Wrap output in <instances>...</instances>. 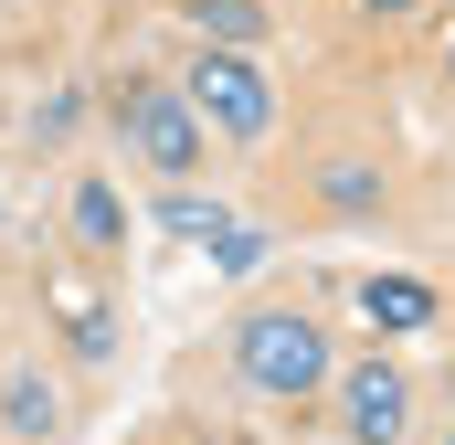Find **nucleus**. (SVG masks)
Wrapping results in <instances>:
<instances>
[{"instance_id": "8", "label": "nucleus", "mask_w": 455, "mask_h": 445, "mask_svg": "<svg viewBox=\"0 0 455 445\" xmlns=\"http://www.w3.org/2000/svg\"><path fill=\"white\" fill-rule=\"evenodd\" d=\"M64 213H75V244H85V255H116V244H127V202H116V181H75Z\"/></svg>"}, {"instance_id": "9", "label": "nucleus", "mask_w": 455, "mask_h": 445, "mask_svg": "<svg viewBox=\"0 0 455 445\" xmlns=\"http://www.w3.org/2000/svg\"><path fill=\"white\" fill-rule=\"evenodd\" d=\"M191 32L223 43V53H254L265 43V0H191Z\"/></svg>"}, {"instance_id": "3", "label": "nucleus", "mask_w": 455, "mask_h": 445, "mask_svg": "<svg viewBox=\"0 0 455 445\" xmlns=\"http://www.w3.org/2000/svg\"><path fill=\"white\" fill-rule=\"evenodd\" d=\"M180 96L202 127H223V138H265L275 127V85H265V64L254 53H223V43H202V64L180 75Z\"/></svg>"}, {"instance_id": "12", "label": "nucleus", "mask_w": 455, "mask_h": 445, "mask_svg": "<svg viewBox=\"0 0 455 445\" xmlns=\"http://www.w3.org/2000/svg\"><path fill=\"white\" fill-rule=\"evenodd\" d=\"M212 265H223V276H254V265H265V233H254V222H223V233H212Z\"/></svg>"}, {"instance_id": "5", "label": "nucleus", "mask_w": 455, "mask_h": 445, "mask_svg": "<svg viewBox=\"0 0 455 445\" xmlns=\"http://www.w3.org/2000/svg\"><path fill=\"white\" fill-rule=\"evenodd\" d=\"M53 319H64V339H75V360H116V308L96 297V276H85V265H64V276H53Z\"/></svg>"}, {"instance_id": "11", "label": "nucleus", "mask_w": 455, "mask_h": 445, "mask_svg": "<svg viewBox=\"0 0 455 445\" xmlns=\"http://www.w3.org/2000/svg\"><path fill=\"white\" fill-rule=\"evenodd\" d=\"M159 222H170V233H180V244H212V233H223V202H212V191H170V202H159Z\"/></svg>"}, {"instance_id": "2", "label": "nucleus", "mask_w": 455, "mask_h": 445, "mask_svg": "<svg viewBox=\"0 0 455 445\" xmlns=\"http://www.w3.org/2000/svg\"><path fill=\"white\" fill-rule=\"evenodd\" d=\"M116 138H127L159 181H191V170H202V117H191L180 85H159V75H127V85H116Z\"/></svg>"}, {"instance_id": "1", "label": "nucleus", "mask_w": 455, "mask_h": 445, "mask_svg": "<svg viewBox=\"0 0 455 445\" xmlns=\"http://www.w3.org/2000/svg\"><path fill=\"white\" fill-rule=\"evenodd\" d=\"M233 371L265 392V403H307V392H329V329L307 319V308H243L233 319Z\"/></svg>"}, {"instance_id": "4", "label": "nucleus", "mask_w": 455, "mask_h": 445, "mask_svg": "<svg viewBox=\"0 0 455 445\" xmlns=\"http://www.w3.org/2000/svg\"><path fill=\"white\" fill-rule=\"evenodd\" d=\"M329 392H339V435L349 445H403L413 435V382H403V360H349V371H329Z\"/></svg>"}, {"instance_id": "6", "label": "nucleus", "mask_w": 455, "mask_h": 445, "mask_svg": "<svg viewBox=\"0 0 455 445\" xmlns=\"http://www.w3.org/2000/svg\"><path fill=\"white\" fill-rule=\"evenodd\" d=\"M360 319H371V329H435V287H424V276H360Z\"/></svg>"}, {"instance_id": "10", "label": "nucleus", "mask_w": 455, "mask_h": 445, "mask_svg": "<svg viewBox=\"0 0 455 445\" xmlns=\"http://www.w3.org/2000/svg\"><path fill=\"white\" fill-rule=\"evenodd\" d=\"M318 202H329V213H371V202H381V170H371V159H329V170H318Z\"/></svg>"}, {"instance_id": "14", "label": "nucleus", "mask_w": 455, "mask_h": 445, "mask_svg": "<svg viewBox=\"0 0 455 445\" xmlns=\"http://www.w3.org/2000/svg\"><path fill=\"white\" fill-rule=\"evenodd\" d=\"M445 445H455V435H445Z\"/></svg>"}, {"instance_id": "7", "label": "nucleus", "mask_w": 455, "mask_h": 445, "mask_svg": "<svg viewBox=\"0 0 455 445\" xmlns=\"http://www.w3.org/2000/svg\"><path fill=\"white\" fill-rule=\"evenodd\" d=\"M0 425H11V435H64V392H53V382H43V371H0Z\"/></svg>"}, {"instance_id": "13", "label": "nucleus", "mask_w": 455, "mask_h": 445, "mask_svg": "<svg viewBox=\"0 0 455 445\" xmlns=\"http://www.w3.org/2000/svg\"><path fill=\"white\" fill-rule=\"evenodd\" d=\"M360 11H371V21H403V11H424V0H360Z\"/></svg>"}]
</instances>
